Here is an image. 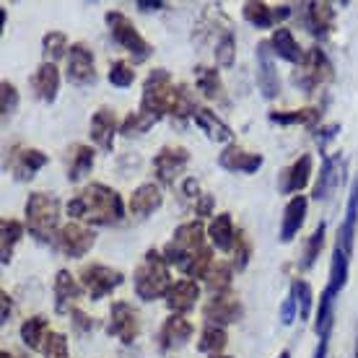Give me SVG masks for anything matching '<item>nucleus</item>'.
<instances>
[{"label":"nucleus","mask_w":358,"mask_h":358,"mask_svg":"<svg viewBox=\"0 0 358 358\" xmlns=\"http://www.w3.org/2000/svg\"><path fill=\"white\" fill-rule=\"evenodd\" d=\"M210 358H229V356H210Z\"/></svg>","instance_id":"0e129e2a"},{"label":"nucleus","mask_w":358,"mask_h":358,"mask_svg":"<svg viewBox=\"0 0 358 358\" xmlns=\"http://www.w3.org/2000/svg\"><path fill=\"white\" fill-rule=\"evenodd\" d=\"M278 358H291V350H280V353H278Z\"/></svg>","instance_id":"052dcab7"},{"label":"nucleus","mask_w":358,"mask_h":358,"mask_svg":"<svg viewBox=\"0 0 358 358\" xmlns=\"http://www.w3.org/2000/svg\"><path fill=\"white\" fill-rule=\"evenodd\" d=\"M81 294L83 286L71 275V270H57V275H55V309L71 314L76 309L73 301L81 299Z\"/></svg>","instance_id":"393cba45"},{"label":"nucleus","mask_w":358,"mask_h":358,"mask_svg":"<svg viewBox=\"0 0 358 358\" xmlns=\"http://www.w3.org/2000/svg\"><path fill=\"white\" fill-rule=\"evenodd\" d=\"M306 208H309V200L304 195H294L288 200L286 210H283V221H280V242L288 244L294 242V236L301 231V226L306 221Z\"/></svg>","instance_id":"b1692460"},{"label":"nucleus","mask_w":358,"mask_h":358,"mask_svg":"<svg viewBox=\"0 0 358 358\" xmlns=\"http://www.w3.org/2000/svg\"><path fill=\"white\" fill-rule=\"evenodd\" d=\"M91 169H94V148L73 143L68 148V182H81Z\"/></svg>","instance_id":"2f4dec72"},{"label":"nucleus","mask_w":358,"mask_h":358,"mask_svg":"<svg viewBox=\"0 0 358 358\" xmlns=\"http://www.w3.org/2000/svg\"><path fill=\"white\" fill-rule=\"evenodd\" d=\"M187 164L189 151L185 145H164L153 156V169H156V177L162 185H174V179H179V174H185Z\"/></svg>","instance_id":"9d476101"},{"label":"nucleus","mask_w":358,"mask_h":358,"mask_svg":"<svg viewBox=\"0 0 358 358\" xmlns=\"http://www.w3.org/2000/svg\"><path fill=\"white\" fill-rule=\"evenodd\" d=\"M107 332L117 341H122L125 345H133L141 335V320H138V312L127 301H115L112 309H109V324Z\"/></svg>","instance_id":"1a4fd4ad"},{"label":"nucleus","mask_w":358,"mask_h":358,"mask_svg":"<svg viewBox=\"0 0 358 358\" xmlns=\"http://www.w3.org/2000/svg\"><path fill=\"white\" fill-rule=\"evenodd\" d=\"M314 174V159L312 153H304V156H299L288 169L280 171V182H278V189L283 192V195H301V189L309 185V179Z\"/></svg>","instance_id":"2eb2a0df"},{"label":"nucleus","mask_w":358,"mask_h":358,"mask_svg":"<svg viewBox=\"0 0 358 358\" xmlns=\"http://www.w3.org/2000/svg\"><path fill=\"white\" fill-rule=\"evenodd\" d=\"M189 338H192V324H189L182 314H171L169 320L162 324V330H159V345H162V350H166V353L179 350L182 345H187Z\"/></svg>","instance_id":"5701e85b"},{"label":"nucleus","mask_w":358,"mask_h":358,"mask_svg":"<svg viewBox=\"0 0 358 358\" xmlns=\"http://www.w3.org/2000/svg\"><path fill=\"white\" fill-rule=\"evenodd\" d=\"M68 81L73 86H91L96 83V65H94V52L89 50V45L76 42L68 50Z\"/></svg>","instance_id":"9b49d317"},{"label":"nucleus","mask_w":358,"mask_h":358,"mask_svg":"<svg viewBox=\"0 0 358 358\" xmlns=\"http://www.w3.org/2000/svg\"><path fill=\"white\" fill-rule=\"evenodd\" d=\"M262 164H265V159H262L260 153H252L236 143L226 145L221 156H218V166L231 171V174H255Z\"/></svg>","instance_id":"4468645a"},{"label":"nucleus","mask_w":358,"mask_h":358,"mask_svg":"<svg viewBox=\"0 0 358 358\" xmlns=\"http://www.w3.org/2000/svg\"><path fill=\"white\" fill-rule=\"evenodd\" d=\"M68 50H71V47H68V36H65L63 31H47V34L42 36L45 63H55V60H60Z\"/></svg>","instance_id":"37998d69"},{"label":"nucleus","mask_w":358,"mask_h":358,"mask_svg":"<svg viewBox=\"0 0 358 358\" xmlns=\"http://www.w3.org/2000/svg\"><path fill=\"white\" fill-rule=\"evenodd\" d=\"M356 226H358V177L353 179L348 192V206H345V218L341 224V231H338V239L335 244L341 247L345 255H353V242H356Z\"/></svg>","instance_id":"412c9836"},{"label":"nucleus","mask_w":358,"mask_h":358,"mask_svg":"<svg viewBox=\"0 0 358 358\" xmlns=\"http://www.w3.org/2000/svg\"><path fill=\"white\" fill-rule=\"evenodd\" d=\"M206 250H208L206 226L200 224V221H187V224H182L174 229L169 244L164 247V257H166L169 265H177V268L187 275L189 268H192V262H195Z\"/></svg>","instance_id":"7ed1b4c3"},{"label":"nucleus","mask_w":358,"mask_h":358,"mask_svg":"<svg viewBox=\"0 0 358 358\" xmlns=\"http://www.w3.org/2000/svg\"><path fill=\"white\" fill-rule=\"evenodd\" d=\"M250 257H252V244H250V239L239 231L236 234V247H234V265H236L239 270L247 268Z\"/></svg>","instance_id":"8fccbe9b"},{"label":"nucleus","mask_w":358,"mask_h":358,"mask_svg":"<svg viewBox=\"0 0 358 358\" xmlns=\"http://www.w3.org/2000/svg\"><path fill=\"white\" fill-rule=\"evenodd\" d=\"M330 76H332L330 60L324 57L322 50H317V47H314V50L304 52V60L296 65L291 81H294L296 89H301L304 94H314V91L320 89Z\"/></svg>","instance_id":"0eeeda50"},{"label":"nucleus","mask_w":358,"mask_h":358,"mask_svg":"<svg viewBox=\"0 0 358 358\" xmlns=\"http://www.w3.org/2000/svg\"><path fill=\"white\" fill-rule=\"evenodd\" d=\"M135 6H138L141 10H162V8H166L169 3H162V0H156V3H148V0H138Z\"/></svg>","instance_id":"4d7b16f0"},{"label":"nucleus","mask_w":358,"mask_h":358,"mask_svg":"<svg viewBox=\"0 0 358 358\" xmlns=\"http://www.w3.org/2000/svg\"><path fill=\"white\" fill-rule=\"evenodd\" d=\"M242 301L231 294H224V296H210V301L206 306V320L210 324H231V322H239L242 320Z\"/></svg>","instance_id":"a211bd4d"},{"label":"nucleus","mask_w":358,"mask_h":358,"mask_svg":"<svg viewBox=\"0 0 358 358\" xmlns=\"http://www.w3.org/2000/svg\"><path fill=\"white\" fill-rule=\"evenodd\" d=\"M0 299H3V312H0V320H3V324L8 322V317H10V296L3 291L0 294Z\"/></svg>","instance_id":"13d9d810"},{"label":"nucleus","mask_w":358,"mask_h":358,"mask_svg":"<svg viewBox=\"0 0 358 358\" xmlns=\"http://www.w3.org/2000/svg\"><path fill=\"white\" fill-rule=\"evenodd\" d=\"M192 120H195V125L200 127V130H203L213 143H229L231 145V141H234L231 127L226 125L224 120L215 115V112H210V109H206V107H197L195 112H192Z\"/></svg>","instance_id":"a878e982"},{"label":"nucleus","mask_w":358,"mask_h":358,"mask_svg":"<svg viewBox=\"0 0 358 358\" xmlns=\"http://www.w3.org/2000/svg\"><path fill=\"white\" fill-rule=\"evenodd\" d=\"M268 42H270L273 55H278L280 60H288V63H294V65H299L301 60H304V50H301V45L296 42V36L291 29L278 27Z\"/></svg>","instance_id":"c85d7f7f"},{"label":"nucleus","mask_w":358,"mask_h":358,"mask_svg":"<svg viewBox=\"0 0 358 358\" xmlns=\"http://www.w3.org/2000/svg\"><path fill=\"white\" fill-rule=\"evenodd\" d=\"M60 224V200L47 192H31L27 200V226L29 234L39 239V242H50L57 239V229Z\"/></svg>","instance_id":"39448f33"},{"label":"nucleus","mask_w":358,"mask_h":358,"mask_svg":"<svg viewBox=\"0 0 358 358\" xmlns=\"http://www.w3.org/2000/svg\"><path fill=\"white\" fill-rule=\"evenodd\" d=\"M135 294L143 301H156V299H166L171 288V275H169V262L164 257V252L148 250L143 255V262L138 265L133 273Z\"/></svg>","instance_id":"20e7f679"},{"label":"nucleus","mask_w":358,"mask_h":358,"mask_svg":"<svg viewBox=\"0 0 358 358\" xmlns=\"http://www.w3.org/2000/svg\"><path fill=\"white\" fill-rule=\"evenodd\" d=\"M341 169H343L341 156H324L322 169H320V179L314 185V195H312L314 200H327L332 195V189L338 187V182H341Z\"/></svg>","instance_id":"c756f323"},{"label":"nucleus","mask_w":358,"mask_h":358,"mask_svg":"<svg viewBox=\"0 0 358 358\" xmlns=\"http://www.w3.org/2000/svg\"><path fill=\"white\" fill-rule=\"evenodd\" d=\"M117 130H120V122H117L115 109L101 107V109H96V112L91 115L89 135H91V141H94V143H96L104 153H109L112 148H115Z\"/></svg>","instance_id":"ddd939ff"},{"label":"nucleus","mask_w":358,"mask_h":358,"mask_svg":"<svg viewBox=\"0 0 358 358\" xmlns=\"http://www.w3.org/2000/svg\"><path fill=\"white\" fill-rule=\"evenodd\" d=\"M348 255L335 244V250H332V262H330V280H327V294L330 296H338L345 288L348 283Z\"/></svg>","instance_id":"c9c22d12"},{"label":"nucleus","mask_w":358,"mask_h":358,"mask_svg":"<svg viewBox=\"0 0 358 358\" xmlns=\"http://www.w3.org/2000/svg\"><path fill=\"white\" fill-rule=\"evenodd\" d=\"M197 299H200V286H197V280H177V283H171L169 294H166V306H169L171 314H185L192 312L197 304Z\"/></svg>","instance_id":"4be33fe9"},{"label":"nucleus","mask_w":358,"mask_h":358,"mask_svg":"<svg viewBox=\"0 0 358 358\" xmlns=\"http://www.w3.org/2000/svg\"><path fill=\"white\" fill-rule=\"evenodd\" d=\"M231 283H234V265L224 260H215L210 273L206 275V286L210 291V296L231 294Z\"/></svg>","instance_id":"f704fd0d"},{"label":"nucleus","mask_w":358,"mask_h":358,"mask_svg":"<svg viewBox=\"0 0 358 358\" xmlns=\"http://www.w3.org/2000/svg\"><path fill=\"white\" fill-rule=\"evenodd\" d=\"M164 206V195H162V187L156 185V182H145L141 187L133 189V195H130V215L135 218H148L151 213H156L159 208Z\"/></svg>","instance_id":"aec40b11"},{"label":"nucleus","mask_w":358,"mask_h":358,"mask_svg":"<svg viewBox=\"0 0 358 358\" xmlns=\"http://www.w3.org/2000/svg\"><path fill=\"white\" fill-rule=\"evenodd\" d=\"M16 109H18V89L10 81H3L0 83V112L8 120V117L16 115Z\"/></svg>","instance_id":"de8ad7c7"},{"label":"nucleus","mask_w":358,"mask_h":358,"mask_svg":"<svg viewBox=\"0 0 358 358\" xmlns=\"http://www.w3.org/2000/svg\"><path fill=\"white\" fill-rule=\"evenodd\" d=\"M47 162L50 159H47L45 151H39V148H21V145L10 148V156H8V166L18 182H29Z\"/></svg>","instance_id":"dca6fc26"},{"label":"nucleus","mask_w":358,"mask_h":358,"mask_svg":"<svg viewBox=\"0 0 358 358\" xmlns=\"http://www.w3.org/2000/svg\"><path fill=\"white\" fill-rule=\"evenodd\" d=\"M94 244H96V234L91 231L89 226L83 224H65L57 234V247L63 255L68 257H83V255H89L94 250Z\"/></svg>","instance_id":"f8f14e48"},{"label":"nucleus","mask_w":358,"mask_h":358,"mask_svg":"<svg viewBox=\"0 0 358 358\" xmlns=\"http://www.w3.org/2000/svg\"><path fill=\"white\" fill-rule=\"evenodd\" d=\"M306 16H309V29H312L314 36H327L335 29V6L327 3V0H314L306 6Z\"/></svg>","instance_id":"7c9ffc66"},{"label":"nucleus","mask_w":358,"mask_h":358,"mask_svg":"<svg viewBox=\"0 0 358 358\" xmlns=\"http://www.w3.org/2000/svg\"><path fill=\"white\" fill-rule=\"evenodd\" d=\"M0 358H16V356H13V353H8V350H3V353H0Z\"/></svg>","instance_id":"680f3d73"},{"label":"nucleus","mask_w":358,"mask_h":358,"mask_svg":"<svg viewBox=\"0 0 358 358\" xmlns=\"http://www.w3.org/2000/svg\"><path fill=\"white\" fill-rule=\"evenodd\" d=\"M195 104L192 99L185 94L182 89L174 86L169 71L164 68H156V71L145 78L143 83V96H141V112L156 117H177V120H185V117H192L195 112Z\"/></svg>","instance_id":"f257e3e1"},{"label":"nucleus","mask_w":358,"mask_h":358,"mask_svg":"<svg viewBox=\"0 0 358 358\" xmlns=\"http://www.w3.org/2000/svg\"><path fill=\"white\" fill-rule=\"evenodd\" d=\"M353 358H358V338H356V350H353Z\"/></svg>","instance_id":"e2e57ef3"},{"label":"nucleus","mask_w":358,"mask_h":358,"mask_svg":"<svg viewBox=\"0 0 358 358\" xmlns=\"http://www.w3.org/2000/svg\"><path fill=\"white\" fill-rule=\"evenodd\" d=\"M68 215L76 221H89L96 226H112L125 218V203L120 192L101 182H91L89 187L68 203Z\"/></svg>","instance_id":"f03ea898"},{"label":"nucleus","mask_w":358,"mask_h":358,"mask_svg":"<svg viewBox=\"0 0 358 358\" xmlns=\"http://www.w3.org/2000/svg\"><path fill=\"white\" fill-rule=\"evenodd\" d=\"M291 296H294L296 306H299V320H309L312 317V306H314V291L312 286L301 280V278H294L291 283Z\"/></svg>","instance_id":"79ce46f5"},{"label":"nucleus","mask_w":358,"mask_h":358,"mask_svg":"<svg viewBox=\"0 0 358 358\" xmlns=\"http://www.w3.org/2000/svg\"><path fill=\"white\" fill-rule=\"evenodd\" d=\"M242 16L255 29H270L275 27L278 21L291 16V6H278V8H273V6L262 3V0H247L242 6Z\"/></svg>","instance_id":"f3484780"},{"label":"nucleus","mask_w":358,"mask_h":358,"mask_svg":"<svg viewBox=\"0 0 358 358\" xmlns=\"http://www.w3.org/2000/svg\"><path fill=\"white\" fill-rule=\"evenodd\" d=\"M215 65H221V68H231L234 60H236V39H234L231 31H224L221 39L215 42Z\"/></svg>","instance_id":"c03bdc74"},{"label":"nucleus","mask_w":358,"mask_h":358,"mask_svg":"<svg viewBox=\"0 0 358 358\" xmlns=\"http://www.w3.org/2000/svg\"><path fill=\"white\" fill-rule=\"evenodd\" d=\"M104 21H107L112 39L133 57V63H143V60H148L153 55V45L135 29V24L122 10H109L107 16H104Z\"/></svg>","instance_id":"423d86ee"},{"label":"nucleus","mask_w":358,"mask_h":358,"mask_svg":"<svg viewBox=\"0 0 358 358\" xmlns=\"http://www.w3.org/2000/svg\"><path fill=\"white\" fill-rule=\"evenodd\" d=\"M257 86H260L265 99H275L280 94V81H278V71L275 63H273L270 42L257 45Z\"/></svg>","instance_id":"6ab92c4d"},{"label":"nucleus","mask_w":358,"mask_h":358,"mask_svg":"<svg viewBox=\"0 0 358 358\" xmlns=\"http://www.w3.org/2000/svg\"><path fill=\"white\" fill-rule=\"evenodd\" d=\"M31 89L42 101L52 104L57 99V91H60V71L55 63H42L31 76Z\"/></svg>","instance_id":"bb28decb"},{"label":"nucleus","mask_w":358,"mask_h":358,"mask_svg":"<svg viewBox=\"0 0 358 358\" xmlns=\"http://www.w3.org/2000/svg\"><path fill=\"white\" fill-rule=\"evenodd\" d=\"M327 343H330V341H320V345H317V353H314V358H324V356H327Z\"/></svg>","instance_id":"bf43d9fd"},{"label":"nucleus","mask_w":358,"mask_h":358,"mask_svg":"<svg viewBox=\"0 0 358 358\" xmlns=\"http://www.w3.org/2000/svg\"><path fill=\"white\" fill-rule=\"evenodd\" d=\"M122 280H125V275L109 265H86L81 270V286L83 291H89L91 301L109 296L115 288L122 286Z\"/></svg>","instance_id":"6e6552de"},{"label":"nucleus","mask_w":358,"mask_h":358,"mask_svg":"<svg viewBox=\"0 0 358 358\" xmlns=\"http://www.w3.org/2000/svg\"><path fill=\"white\" fill-rule=\"evenodd\" d=\"M159 120L151 115H145V112H130V115L120 122V133L125 135V138H138V135H145L148 130H151L153 125H156Z\"/></svg>","instance_id":"a19ab883"},{"label":"nucleus","mask_w":358,"mask_h":358,"mask_svg":"<svg viewBox=\"0 0 358 358\" xmlns=\"http://www.w3.org/2000/svg\"><path fill=\"white\" fill-rule=\"evenodd\" d=\"M47 338H50V320L42 314L21 324V341L29 350H45Z\"/></svg>","instance_id":"473e14b6"},{"label":"nucleus","mask_w":358,"mask_h":358,"mask_svg":"<svg viewBox=\"0 0 358 358\" xmlns=\"http://www.w3.org/2000/svg\"><path fill=\"white\" fill-rule=\"evenodd\" d=\"M324 231H327V224H320L317 229H314V234L309 236V242H306V250H304V268H312L314 262H317V257H320V252H322L324 247Z\"/></svg>","instance_id":"a18cd8bd"},{"label":"nucleus","mask_w":358,"mask_h":358,"mask_svg":"<svg viewBox=\"0 0 358 358\" xmlns=\"http://www.w3.org/2000/svg\"><path fill=\"white\" fill-rule=\"evenodd\" d=\"M133 81H135L133 65H127L125 60H115V63L109 65V83H112V86L127 89V86H133Z\"/></svg>","instance_id":"49530a36"},{"label":"nucleus","mask_w":358,"mask_h":358,"mask_svg":"<svg viewBox=\"0 0 358 358\" xmlns=\"http://www.w3.org/2000/svg\"><path fill=\"white\" fill-rule=\"evenodd\" d=\"M213 208H215V197L210 192H203V195L195 200V213L197 215H213Z\"/></svg>","instance_id":"603ef678"},{"label":"nucleus","mask_w":358,"mask_h":358,"mask_svg":"<svg viewBox=\"0 0 358 358\" xmlns=\"http://www.w3.org/2000/svg\"><path fill=\"white\" fill-rule=\"evenodd\" d=\"M296 314H299V306H296L294 296L288 294L286 301L280 304V322H283V324H291L296 320Z\"/></svg>","instance_id":"3c124183"},{"label":"nucleus","mask_w":358,"mask_h":358,"mask_svg":"<svg viewBox=\"0 0 358 358\" xmlns=\"http://www.w3.org/2000/svg\"><path fill=\"white\" fill-rule=\"evenodd\" d=\"M71 317H73V322H76V327H81V330H91V327H94V322H91V320L81 312V309H73Z\"/></svg>","instance_id":"6e6d98bb"},{"label":"nucleus","mask_w":358,"mask_h":358,"mask_svg":"<svg viewBox=\"0 0 358 358\" xmlns=\"http://www.w3.org/2000/svg\"><path fill=\"white\" fill-rule=\"evenodd\" d=\"M226 343H229V335L221 324H210L208 322L200 332V341H197V350L200 353H210V356H218L221 350L226 348Z\"/></svg>","instance_id":"58836bf2"},{"label":"nucleus","mask_w":358,"mask_h":358,"mask_svg":"<svg viewBox=\"0 0 358 358\" xmlns=\"http://www.w3.org/2000/svg\"><path fill=\"white\" fill-rule=\"evenodd\" d=\"M42 353H45V358H68V338L63 332H50Z\"/></svg>","instance_id":"09e8293b"},{"label":"nucleus","mask_w":358,"mask_h":358,"mask_svg":"<svg viewBox=\"0 0 358 358\" xmlns=\"http://www.w3.org/2000/svg\"><path fill=\"white\" fill-rule=\"evenodd\" d=\"M21 236H24V224L16 218H3V224H0V260L3 265L10 262L13 247L21 242Z\"/></svg>","instance_id":"e433bc0d"},{"label":"nucleus","mask_w":358,"mask_h":358,"mask_svg":"<svg viewBox=\"0 0 358 358\" xmlns=\"http://www.w3.org/2000/svg\"><path fill=\"white\" fill-rule=\"evenodd\" d=\"M236 229H234L231 213H218L208 226V239L218 252H234L236 247Z\"/></svg>","instance_id":"cd10ccee"},{"label":"nucleus","mask_w":358,"mask_h":358,"mask_svg":"<svg viewBox=\"0 0 358 358\" xmlns=\"http://www.w3.org/2000/svg\"><path fill=\"white\" fill-rule=\"evenodd\" d=\"M270 122L275 125H314L320 120V109L306 107V109H291V112H270Z\"/></svg>","instance_id":"ea45409f"},{"label":"nucleus","mask_w":358,"mask_h":358,"mask_svg":"<svg viewBox=\"0 0 358 358\" xmlns=\"http://www.w3.org/2000/svg\"><path fill=\"white\" fill-rule=\"evenodd\" d=\"M335 324V296L322 291L320 296V309H317V320H314V332L320 341H330V330Z\"/></svg>","instance_id":"4c0bfd02"},{"label":"nucleus","mask_w":358,"mask_h":358,"mask_svg":"<svg viewBox=\"0 0 358 358\" xmlns=\"http://www.w3.org/2000/svg\"><path fill=\"white\" fill-rule=\"evenodd\" d=\"M341 133V125L338 122H332V125H327V127H322L320 130V135H317V143H320V151H324L327 148V143H330L335 135Z\"/></svg>","instance_id":"864d4df0"},{"label":"nucleus","mask_w":358,"mask_h":358,"mask_svg":"<svg viewBox=\"0 0 358 358\" xmlns=\"http://www.w3.org/2000/svg\"><path fill=\"white\" fill-rule=\"evenodd\" d=\"M182 192H185L189 200H197V197L203 195V192H200V182H197L195 177H187L182 182Z\"/></svg>","instance_id":"5fc2aeb1"},{"label":"nucleus","mask_w":358,"mask_h":358,"mask_svg":"<svg viewBox=\"0 0 358 358\" xmlns=\"http://www.w3.org/2000/svg\"><path fill=\"white\" fill-rule=\"evenodd\" d=\"M195 81L197 89L203 91L206 99H213V101H221L226 104V94H224V83H221V76L215 68H208V65H197L195 68Z\"/></svg>","instance_id":"72a5a7b5"}]
</instances>
